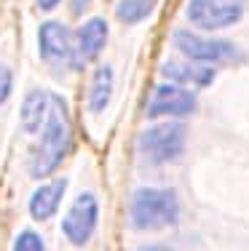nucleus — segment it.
<instances>
[{"label": "nucleus", "instance_id": "nucleus-10", "mask_svg": "<svg viewBox=\"0 0 249 251\" xmlns=\"http://www.w3.org/2000/svg\"><path fill=\"white\" fill-rule=\"evenodd\" d=\"M105 43H108V22L99 16L88 19L75 35V46H78V53L83 59H97Z\"/></svg>", "mask_w": 249, "mask_h": 251}, {"label": "nucleus", "instance_id": "nucleus-9", "mask_svg": "<svg viewBox=\"0 0 249 251\" xmlns=\"http://www.w3.org/2000/svg\"><path fill=\"white\" fill-rule=\"evenodd\" d=\"M64 190H67V182H64V179H56V182H49V184H40V187L32 193V198H29V214H32V219L46 222V219L54 217L56 208H59V203H62Z\"/></svg>", "mask_w": 249, "mask_h": 251}, {"label": "nucleus", "instance_id": "nucleus-6", "mask_svg": "<svg viewBox=\"0 0 249 251\" xmlns=\"http://www.w3.org/2000/svg\"><path fill=\"white\" fill-rule=\"evenodd\" d=\"M174 46L191 62H233L239 56V49L228 40H209L201 35L185 32V29L174 32Z\"/></svg>", "mask_w": 249, "mask_h": 251}, {"label": "nucleus", "instance_id": "nucleus-17", "mask_svg": "<svg viewBox=\"0 0 249 251\" xmlns=\"http://www.w3.org/2000/svg\"><path fill=\"white\" fill-rule=\"evenodd\" d=\"M88 5H91V0H70V11H73L75 16H81Z\"/></svg>", "mask_w": 249, "mask_h": 251}, {"label": "nucleus", "instance_id": "nucleus-5", "mask_svg": "<svg viewBox=\"0 0 249 251\" xmlns=\"http://www.w3.org/2000/svg\"><path fill=\"white\" fill-rule=\"evenodd\" d=\"M185 16L198 29H225L244 16V0H191Z\"/></svg>", "mask_w": 249, "mask_h": 251}, {"label": "nucleus", "instance_id": "nucleus-13", "mask_svg": "<svg viewBox=\"0 0 249 251\" xmlns=\"http://www.w3.org/2000/svg\"><path fill=\"white\" fill-rule=\"evenodd\" d=\"M112 97V70L105 64L94 73V80H91V91H88V107L94 112H102L108 107V101Z\"/></svg>", "mask_w": 249, "mask_h": 251}, {"label": "nucleus", "instance_id": "nucleus-15", "mask_svg": "<svg viewBox=\"0 0 249 251\" xmlns=\"http://www.w3.org/2000/svg\"><path fill=\"white\" fill-rule=\"evenodd\" d=\"M14 251H46V246H43V241H40V235L35 230H25L16 238Z\"/></svg>", "mask_w": 249, "mask_h": 251}, {"label": "nucleus", "instance_id": "nucleus-3", "mask_svg": "<svg viewBox=\"0 0 249 251\" xmlns=\"http://www.w3.org/2000/svg\"><path fill=\"white\" fill-rule=\"evenodd\" d=\"M185 139H188V128L185 123H161L147 128L139 136V152L147 163H169V160L180 158L185 150Z\"/></svg>", "mask_w": 249, "mask_h": 251}, {"label": "nucleus", "instance_id": "nucleus-7", "mask_svg": "<svg viewBox=\"0 0 249 251\" xmlns=\"http://www.w3.org/2000/svg\"><path fill=\"white\" fill-rule=\"evenodd\" d=\"M97 219H99V203L91 193H81L75 203L70 206L67 217L62 222V232L70 238V243L83 246L91 241L94 230H97Z\"/></svg>", "mask_w": 249, "mask_h": 251}, {"label": "nucleus", "instance_id": "nucleus-11", "mask_svg": "<svg viewBox=\"0 0 249 251\" xmlns=\"http://www.w3.org/2000/svg\"><path fill=\"white\" fill-rule=\"evenodd\" d=\"M51 110V97L46 91H29L25 104H22V121H25V131L35 134V131L43 128L46 118Z\"/></svg>", "mask_w": 249, "mask_h": 251}, {"label": "nucleus", "instance_id": "nucleus-4", "mask_svg": "<svg viewBox=\"0 0 249 251\" xmlns=\"http://www.w3.org/2000/svg\"><path fill=\"white\" fill-rule=\"evenodd\" d=\"M38 46H40V56L54 67H64V70H78L83 64V56L78 53L73 35L64 25L59 22H46L38 29Z\"/></svg>", "mask_w": 249, "mask_h": 251}, {"label": "nucleus", "instance_id": "nucleus-12", "mask_svg": "<svg viewBox=\"0 0 249 251\" xmlns=\"http://www.w3.org/2000/svg\"><path fill=\"white\" fill-rule=\"evenodd\" d=\"M161 73L166 77H174V80H182V83H195V86H209L212 77H215L212 67H195V64H182V62H166Z\"/></svg>", "mask_w": 249, "mask_h": 251}, {"label": "nucleus", "instance_id": "nucleus-8", "mask_svg": "<svg viewBox=\"0 0 249 251\" xmlns=\"http://www.w3.org/2000/svg\"><path fill=\"white\" fill-rule=\"evenodd\" d=\"M195 110V97L191 91L180 86H171V83H164L153 91L150 104H147V118H164V115H191Z\"/></svg>", "mask_w": 249, "mask_h": 251}, {"label": "nucleus", "instance_id": "nucleus-14", "mask_svg": "<svg viewBox=\"0 0 249 251\" xmlns=\"http://www.w3.org/2000/svg\"><path fill=\"white\" fill-rule=\"evenodd\" d=\"M153 5H156V0H121L115 8V16L123 25H137L153 14Z\"/></svg>", "mask_w": 249, "mask_h": 251}, {"label": "nucleus", "instance_id": "nucleus-2", "mask_svg": "<svg viewBox=\"0 0 249 251\" xmlns=\"http://www.w3.org/2000/svg\"><path fill=\"white\" fill-rule=\"evenodd\" d=\"M180 217V203L174 190L142 187L132 198V225L137 230H156V227L174 225Z\"/></svg>", "mask_w": 249, "mask_h": 251}, {"label": "nucleus", "instance_id": "nucleus-1", "mask_svg": "<svg viewBox=\"0 0 249 251\" xmlns=\"http://www.w3.org/2000/svg\"><path fill=\"white\" fill-rule=\"evenodd\" d=\"M70 150V121H67V107L59 97H51V110L43 123L40 142L29 152V174L35 179L51 176L62 158Z\"/></svg>", "mask_w": 249, "mask_h": 251}, {"label": "nucleus", "instance_id": "nucleus-18", "mask_svg": "<svg viewBox=\"0 0 249 251\" xmlns=\"http://www.w3.org/2000/svg\"><path fill=\"white\" fill-rule=\"evenodd\" d=\"M38 5H40L43 11H54L56 5H59V0H38Z\"/></svg>", "mask_w": 249, "mask_h": 251}, {"label": "nucleus", "instance_id": "nucleus-19", "mask_svg": "<svg viewBox=\"0 0 249 251\" xmlns=\"http://www.w3.org/2000/svg\"><path fill=\"white\" fill-rule=\"evenodd\" d=\"M139 251H174V249H166V246H145V249H139Z\"/></svg>", "mask_w": 249, "mask_h": 251}, {"label": "nucleus", "instance_id": "nucleus-16", "mask_svg": "<svg viewBox=\"0 0 249 251\" xmlns=\"http://www.w3.org/2000/svg\"><path fill=\"white\" fill-rule=\"evenodd\" d=\"M11 88H14V73H11L5 64H0V104H5V101H8Z\"/></svg>", "mask_w": 249, "mask_h": 251}]
</instances>
